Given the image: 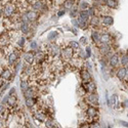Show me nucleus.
Here are the masks:
<instances>
[{"instance_id": "34", "label": "nucleus", "mask_w": 128, "mask_h": 128, "mask_svg": "<svg viewBox=\"0 0 128 128\" xmlns=\"http://www.w3.org/2000/svg\"><path fill=\"white\" fill-rule=\"evenodd\" d=\"M30 46H31V48H33V49H35V48H37V47H38V45H37V43H36L35 41H33V42H31Z\"/></svg>"}, {"instance_id": "12", "label": "nucleus", "mask_w": 128, "mask_h": 128, "mask_svg": "<svg viewBox=\"0 0 128 128\" xmlns=\"http://www.w3.org/2000/svg\"><path fill=\"white\" fill-rule=\"evenodd\" d=\"M1 78H3V79H5V80H8L10 77H11V72L9 71V70H4L2 73H1Z\"/></svg>"}, {"instance_id": "44", "label": "nucleus", "mask_w": 128, "mask_h": 128, "mask_svg": "<svg viewBox=\"0 0 128 128\" xmlns=\"http://www.w3.org/2000/svg\"><path fill=\"white\" fill-rule=\"evenodd\" d=\"M2 109H3V107H2V106H0V112H1V110H2Z\"/></svg>"}, {"instance_id": "39", "label": "nucleus", "mask_w": 128, "mask_h": 128, "mask_svg": "<svg viewBox=\"0 0 128 128\" xmlns=\"http://www.w3.org/2000/svg\"><path fill=\"white\" fill-rule=\"evenodd\" d=\"M64 13H65V11H64V10H63V11L60 10V11L58 12V17H62V16H64Z\"/></svg>"}, {"instance_id": "20", "label": "nucleus", "mask_w": 128, "mask_h": 128, "mask_svg": "<svg viewBox=\"0 0 128 128\" xmlns=\"http://www.w3.org/2000/svg\"><path fill=\"white\" fill-rule=\"evenodd\" d=\"M91 37H92V40H93L94 42H98V41H100V36H99L98 33L95 32V31H93V32H92Z\"/></svg>"}, {"instance_id": "42", "label": "nucleus", "mask_w": 128, "mask_h": 128, "mask_svg": "<svg viewBox=\"0 0 128 128\" xmlns=\"http://www.w3.org/2000/svg\"><path fill=\"white\" fill-rule=\"evenodd\" d=\"M73 24L75 25V26H77V22H76V21H73Z\"/></svg>"}, {"instance_id": "28", "label": "nucleus", "mask_w": 128, "mask_h": 128, "mask_svg": "<svg viewBox=\"0 0 128 128\" xmlns=\"http://www.w3.org/2000/svg\"><path fill=\"white\" fill-rule=\"evenodd\" d=\"M26 105L28 107H32L33 105H34V100H33V98H26Z\"/></svg>"}, {"instance_id": "32", "label": "nucleus", "mask_w": 128, "mask_h": 128, "mask_svg": "<svg viewBox=\"0 0 128 128\" xmlns=\"http://www.w3.org/2000/svg\"><path fill=\"white\" fill-rule=\"evenodd\" d=\"M90 55H91V49H90V47L87 46V47H86V56L89 57Z\"/></svg>"}, {"instance_id": "36", "label": "nucleus", "mask_w": 128, "mask_h": 128, "mask_svg": "<svg viewBox=\"0 0 128 128\" xmlns=\"http://www.w3.org/2000/svg\"><path fill=\"white\" fill-rule=\"evenodd\" d=\"M90 128H99V126H98L97 123H96V124H95V123H93V124L90 126Z\"/></svg>"}, {"instance_id": "2", "label": "nucleus", "mask_w": 128, "mask_h": 128, "mask_svg": "<svg viewBox=\"0 0 128 128\" xmlns=\"http://www.w3.org/2000/svg\"><path fill=\"white\" fill-rule=\"evenodd\" d=\"M103 24L106 26H112L114 24V18L110 16H105L103 18Z\"/></svg>"}, {"instance_id": "29", "label": "nucleus", "mask_w": 128, "mask_h": 128, "mask_svg": "<svg viewBox=\"0 0 128 128\" xmlns=\"http://www.w3.org/2000/svg\"><path fill=\"white\" fill-rule=\"evenodd\" d=\"M24 44H25V38H24V37L19 38V39L18 40V45L19 47H22V46H24Z\"/></svg>"}, {"instance_id": "45", "label": "nucleus", "mask_w": 128, "mask_h": 128, "mask_svg": "<svg viewBox=\"0 0 128 128\" xmlns=\"http://www.w3.org/2000/svg\"><path fill=\"white\" fill-rule=\"evenodd\" d=\"M127 117H128V113H127Z\"/></svg>"}, {"instance_id": "23", "label": "nucleus", "mask_w": 128, "mask_h": 128, "mask_svg": "<svg viewBox=\"0 0 128 128\" xmlns=\"http://www.w3.org/2000/svg\"><path fill=\"white\" fill-rule=\"evenodd\" d=\"M64 6L66 8H72L73 7V1H71V0H66V1L64 2Z\"/></svg>"}, {"instance_id": "13", "label": "nucleus", "mask_w": 128, "mask_h": 128, "mask_svg": "<svg viewBox=\"0 0 128 128\" xmlns=\"http://www.w3.org/2000/svg\"><path fill=\"white\" fill-rule=\"evenodd\" d=\"M99 50H100V52H102L103 55H107V53L110 51V46L108 44H103L99 47Z\"/></svg>"}, {"instance_id": "18", "label": "nucleus", "mask_w": 128, "mask_h": 128, "mask_svg": "<svg viewBox=\"0 0 128 128\" xmlns=\"http://www.w3.org/2000/svg\"><path fill=\"white\" fill-rule=\"evenodd\" d=\"M21 89L24 92L29 89V83H28V81H26V80H22V81H21Z\"/></svg>"}, {"instance_id": "8", "label": "nucleus", "mask_w": 128, "mask_h": 128, "mask_svg": "<svg viewBox=\"0 0 128 128\" xmlns=\"http://www.w3.org/2000/svg\"><path fill=\"white\" fill-rule=\"evenodd\" d=\"M88 100L93 105H98V96L96 95V94H93V93L90 94L89 97H88Z\"/></svg>"}, {"instance_id": "14", "label": "nucleus", "mask_w": 128, "mask_h": 128, "mask_svg": "<svg viewBox=\"0 0 128 128\" xmlns=\"http://www.w3.org/2000/svg\"><path fill=\"white\" fill-rule=\"evenodd\" d=\"M111 40V36L110 34H103L102 36H100V41H102L104 44H107L108 42H109Z\"/></svg>"}, {"instance_id": "41", "label": "nucleus", "mask_w": 128, "mask_h": 128, "mask_svg": "<svg viewBox=\"0 0 128 128\" xmlns=\"http://www.w3.org/2000/svg\"><path fill=\"white\" fill-rule=\"evenodd\" d=\"M126 76L128 77V67H127V68H126Z\"/></svg>"}, {"instance_id": "22", "label": "nucleus", "mask_w": 128, "mask_h": 128, "mask_svg": "<svg viewBox=\"0 0 128 128\" xmlns=\"http://www.w3.org/2000/svg\"><path fill=\"white\" fill-rule=\"evenodd\" d=\"M116 102H117V95H116V94H113V95L111 96L110 106H112V107H115V105H116Z\"/></svg>"}, {"instance_id": "1", "label": "nucleus", "mask_w": 128, "mask_h": 128, "mask_svg": "<svg viewBox=\"0 0 128 128\" xmlns=\"http://www.w3.org/2000/svg\"><path fill=\"white\" fill-rule=\"evenodd\" d=\"M13 12H15V6H13L12 4H7L4 7V10H3V13L4 16L6 17H10L13 15Z\"/></svg>"}, {"instance_id": "17", "label": "nucleus", "mask_w": 128, "mask_h": 128, "mask_svg": "<svg viewBox=\"0 0 128 128\" xmlns=\"http://www.w3.org/2000/svg\"><path fill=\"white\" fill-rule=\"evenodd\" d=\"M107 5L111 8H117L118 2L116 1V0H107Z\"/></svg>"}, {"instance_id": "5", "label": "nucleus", "mask_w": 128, "mask_h": 128, "mask_svg": "<svg viewBox=\"0 0 128 128\" xmlns=\"http://www.w3.org/2000/svg\"><path fill=\"white\" fill-rule=\"evenodd\" d=\"M86 113H87V116H89V117H95V115H96V110H95V108L94 107H88L87 108V111H86Z\"/></svg>"}, {"instance_id": "21", "label": "nucleus", "mask_w": 128, "mask_h": 128, "mask_svg": "<svg viewBox=\"0 0 128 128\" xmlns=\"http://www.w3.org/2000/svg\"><path fill=\"white\" fill-rule=\"evenodd\" d=\"M79 42H77V41H71L70 42V47L72 49H78L79 48Z\"/></svg>"}, {"instance_id": "35", "label": "nucleus", "mask_w": 128, "mask_h": 128, "mask_svg": "<svg viewBox=\"0 0 128 128\" xmlns=\"http://www.w3.org/2000/svg\"><path fill=\"white\" fill-rule=\"evenodd\" d=\"M120 124L122 125V126H124V127H126V128H128V122H126V121L121 120V121H120Z\"/></svg>"}, {"instance_id": "33", "label": "nucleus", "mask_w": 128, "mask_h": 128, "mask_svg": "<svg viewBox=\"0 0 128 128\" xmlns=\"http://www.w3.org/2000/svg\"><path fill=\"white\" fill-rule=\"evenodd\" d=\"M88 3H86V2H81V8L82 9H87L88 8Z\"/></svg>"}, {"instance_id": "40", "label": "nucleus", "mask_w": 128, "mask_h": 128, "mask_svg": "<svg viewBox=\"0 0 128 128\" xmlns=\"http://www.w3.org/2000/svg\"><path fill=\"white\" fill-rule=\"evenodd\" d=\"M15 91H16V89H15V87H13V88L10 90V92H9V95H11L12 93H15Z\"/></svg>"}, {"instance_id": "7", "label": "nucleus", "mask_w": 128, "mask_h": 128, "mask_svg": "<svg viewBox=\"0 0 128 128\" xmlns=\"http://www.w3.org/2000/svg\"><path fill=\"white\" fill-rule=\"evenodd\" d=\"M26 18L28 19V21H35V19L37 18V15L34 11H29V12H27Z\"/></svg>"}, {"instance_id": "26", "label": "nucleus", "mask_w": 128, "mask_h": 128, "mask_svg": "<svg viewBox=\"0 0 128 128\" xmlns=\"http://www.w3.org/2000/svg\"><path fill=\"white\" fill-rule=\"evenodd\" d=\"M59 55V49L57 46H53L52 47V55Z\"/></svg>"}, {"instance_id": "4", "label": "nucleus", "mask_w": 128, "mask_h": 128, "mask_svg": "<svg viewBox=\"0 0 128 128\" xmlns=\"http://www.w3.org/2000/svg\"><path fill=\"white\" fill-rule=\"evenodd\" d=\"M24 58H25V60H26V62L28 63V64H32L33 60H34V55H33V53H31V52H27V53H25Z\"/></svg>"}, {"instance_id": "16", "label": "nucleus", "mask_w": 128, "mask_h": 128, "mask_svg": "<svg viewBox=\"0 0 128 128\" xmlns=\"http://www.w3.org/2000/svg\"><path fill=\"white\" fill-rule=\"evenodd\" d=\"M81 77H82V80L85 82H89V80H90V75H89V73L87 72V71H83L81 73Z\"/></svg>"}, {"instance_id": "15", "label": "nucleus", "mask_w": 128, "mask_h": 128, "mask_svg": "<svg viewBox=\"0 0 128 128\" xmlns=\"http://www.w3.org/2000/svg\"><path fill=\"white\" fill-rule=\"evenodd\" d=\"M6 103H7V105H9V106L16 105V103H17V98H16V96L8 95V97L6 98Z\"/></svg>"}, {"instance_id": "24", "label": "nucleus", "mask_w": 128, "mask_h": 128, "mask_svg": "<svg viewBox=\"0 0 128 128\" xmlns=\"http://www.w3.org/2000/svg\"><path fill=\"white\" fill-rule=\"evenodd\" d=\"M90 23H91V25H98V23H99V18H98L97 17H95V16H93V17L91 18Z\"/></svg>"}, {"instance_id": "25", "label": "nucleus", "mask_w": 128, "mask_h": 128, "mask_svg": "<svg viewBox=\"0 0 128 128\" xmlns=\"http://www.w3.org/2000/svg\"><path fill=\"white\" fill-rule=\"evenodd\" d=\"M25 95H26V98H32L33 97V91L30 90V88H29L27 91H25Z\"/></svg>"}, {"instance_id": "19", "label": "nucleus", "mask_w": 128, "mask_h": 128, "mask_svg": "<svg viewBox=\"0 0 128 128\" xmlns=\"http://www.w3.org/2000/svg\"><path fill=\"white\" fill-rule=\"evenodd\" d=\"M30 30V27L28 25V23H23L22 26H21V31L24 33V34H27Z\"/></svg>"}, {"instance_id": "27", "label": "nucleus", "mask_w": 128, "mask_h": 128, "mask_svg": "<svg viewBox=\"0 0 128 128\" xmlns=\"http://www.w3.org/2000/svg\"><path fill=\"white\" fill-rule=\"evenodd\" d=\"M121 63L123 66H127L128 65V55H123L122 59H121Z\"/></svg>"}, {"instance_id": "38", "label": "nucleus", "mask_w": 128, "mask_h": 128, "mask_svg": "<svg viewBox=\"0 0 128 128\" xmlns=\"http://www.w3.org/2000/svg\"><path fill=\"white\" fill-rule=\"evenodd\" d=\"M80 41H81V43H83V44H86V38H85V37H82Z\"/></svg>"}, {"instance_id": "11", "label": "nucleus", "mask_w": 128, "mask_h": 128, "mask_svg": "<svg viewBox=\"0 0 128 128\" xmlns=\"http://www.w3.org/2000/svg\"><path fill=\"white\" fill-rule=\"evenodd\" d=\"M85 90H87V91H89V92H92L94 89H95V84H94L93 82H87V84L85 85Z\"/></svg>"}, {"instance_id": "9", "label": "nucleus", "mask_w": 128, "mask_h": 128, "mask_svg": "<svg viewBox=\"0 0 128 128\" xmlns=\"http://www.w3.org/2000/svg\"><path fill=\"white\" fill-rule=\"evenodd\" d=\"M118 63H119V57H118V55H114L111 57V59H110V65H111L112 67H115V66L118 65Z\"/></svg>"}, {"instance_id": "30", "label": "nucleus", "mask_w": 128, "mask_h": 128, "mask_svg": "<svg viewBox=\"0 0 128 128\" xmlns=\"http://www.w3.org/2000/svg\"><path fill=\"white\" fill-rule=\"evenodd\" d=\"M41 7H42V3L40 2V1H37V2L34 4V8H35V9H40Z\"/></svg>"}, {"instance_id": "3", "label": "nucleus", "mask_w": 128, "mask_h": 128, "mask_svg": "<svg viewBox=\"0 0 128 128\" xmlns=\"http://www.w3.org/2000/svg\"><path fill=\"white\" fill-rule=\"evenodd\" d=\"M63 53H64V56H65V57L70 58V57H72V55H73V49L71 48L70 46H69V47H66V48L63 50Z\"/></svg>"}, {"instance_id": "6", "label": "nucleus", "mask_w": 128, "mask_h": 128, "mask_svg": "<svg viewBox=\"0 0 128 128\" xmlns=\"http://www.w3.org/2000/svg\"><path fill=\"white\" fill-rule=\"evenodd\" d=\"M117 77L120 80H123L126 77V69L125 68H120L117 72Z\"/></svg>"}, {"instance_id": "10", "label": "nucleus", "mask_w": 128, "mask_h": 128, "mask_svg": "<svg viewBox=\"0 0 128 128\" xmlns=\"http://www.w3.org/2000/svg\"><path fill=\"white\" fill-rule=\"evenodd\" d=\"M17 57H18L17 53L16 52H11L10 55H8V63H9V65H13V63L17 60Z\"/></svg>"}, {"instance_id": "43", "label": "nucleus", "mask_w": 128, "mask_h": 128, "mask_svg": "<svg viewBox=\"0 0 128 128\" xmlns=\"http://www.w3.org/2000/svg\"><path fill=\"white\" fill-rule=\"evenodd\" d=\"M125 106L128 107V100H126V102H125Z\"/></svg>"}, {"instance_id": "31", "label": "nucleus", "mask_w": 128, "mask_h": 128, "mask_svg": "<svg viewBox=\"0 0 128 128\" xmlns=\"http://www.w3.org/2000/svg\"><path fill=\"white\" fill-rule=\"evenodd\" d=\"M56 35H57V33H56V32H51L50 34L48 35V39H49V40H52V38H55Z\"/></svg>"}, {"instance_id": "37", "label": "nucleus", "mask_w": 128, "mask_h": 128, "mask_svg": "<svg viewBox=\"0 0 128 128\" xmlns=\"http://www.w3.org/2000/svg\"><path fill=\"white\" fill-rule=\"evenodd\" d=\"M76 13H77V12H76L75 10H73V11H72V12L70 13V16H71L72 18H74V17H76V16H77V15H76Z\"/></svg>"}]
</instances>
